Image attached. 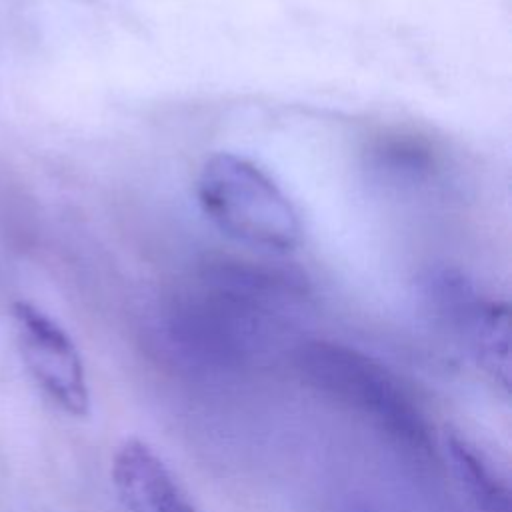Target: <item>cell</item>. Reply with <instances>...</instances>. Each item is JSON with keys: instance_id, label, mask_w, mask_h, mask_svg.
<instances>
[{"instance_id": "obj_1", "label": "cell", "mask_w": 512, "mask_h": 512, "mask_svg": "<svg viewBox=\"0 0 512 512\" xmlns=\"http://www.w3.org/2000/svg\"><path fill=\"white\" fill-rule=\"evenodd\" d=\"M306 288L264 264L220 260L166 312L170 344L196 362L232 366L268 352L288 330Z\"/></svg>"}, {"instance_id": "obj_4", "label": "cell", "mask_w": 512, "mask_h": 512, "mask_svg": "<svg viewBox=\"0 0 512 512\" xmlns=\"http://www.w3.org/2000/svg\"><path fill=\"white\" fill-rule=\"evenodd\" d=\"M428 306L470 350L478 366L502 388H510V310L484 296L476 284L452 268L430 270L422 282Z\"/></svg>"}, {"instance_id": "obj_3", "label": "cell", "mask_w": 512, "mask_h": 512, "mask_svg": "<svg viewBox=\"0 0 512 512\" xmlns=\"http://www.w3.org/2000/svg\"><path fill=\"white\" fill-rule=\"evenodd\" d=\"M196 196L208 220L240 244L288 252L300 242L294 204L266 170L244 156L212 154L200 168Z\"/></svg>"}, {"instance_id": "obj_9", "label": "cell", "mask_w": 512, "mask_h": 512, "mask_svg": "<svg viewBox=\"0 0 512 512\" xmlns=\"http://www.w3.org/2000/svg\"><path fill=\"white\" fill-rule=\"evenodd\" d=\"M360 512H366V510H360Z\"/></svg>"}, {"instance_id": "obj_6", "label": "cell", "mask_w": 512, "mask_h": 512, "mask_svg": "<svg viewBox=\"0 0 512 512\" xmlns=\"http://www.w3.org/2000/svg\"><path fill=\"white\" fill-rule=\"evenodd\" d=\"M110 476L126 512H200L162 456L140 438L118 446Z\"/></svg>"}, {"instance_id": "obj_2", "label": "cell", "mask_w": 512, "mask_h": 512, "mask_svg": "<svg viewBox=\"0 0 512 512\" xmlns=\"http://www.w3.org/2000/svg\"><path fill=\"white\" fill-rule=\"evenodd\" d=\"M292 352L298 372L318 392L358 412L404 448L432 450L426 416L384 364L352 346L318 338L298 342Z\"/></svg>"}, {"instance_id": "obj_7", "label": "cell", "mask_w": 512, "mask_h": 512, "mask_svg": "<svg viewBox=\"0 0 512 512\" xmlns=\"http://www.w3.org/2000/svg\"><path fill=\"white\" fill-rule=\"evenodd\" d=\"M444 452L456 482L478 512H512L506 478L476 444L456 430H446Z\"/></svg>"}, {"instance_id": "obj_5", "label": "cell", "mask_w": 512, "mask_h": 512, "mask_svg": "<svg viewBox=\"0 0 512 512\" xmlns=\"http://www.w3.org/2000/svg\"><path fill=\"white\" fill-rule=\"evenodd\" d=\"M22 358L44 392L68 414L90 412V390L80 352L66 330L28 302L14 304Z\"/></svg>"}, {"instance_id": "obj_8", "label": "cell", "mask_w": 512, "mask_h": 512, "mask_svg": "<svg viewBox=\"0 0 512 512\" xmlns=\"http://www.w3.org/2000/svg\"><path fill=\"white\" fill-rule=\"evenodd\" d=\"M372 168L392 184H422L436 172L434 152L412 138H388L372 150Z\"/></svg>"}]
</instances>
